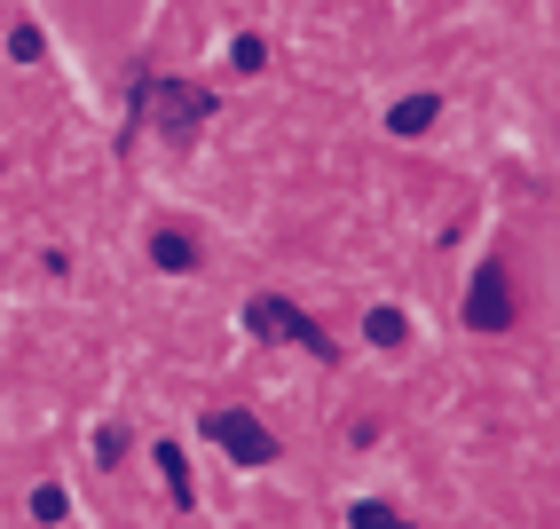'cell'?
Returning <instances> with one entry per match:
<instances>
[{
    "mask_svg": "<svg viewBox=\"0 0 560 529\" xmlns=\"http://www.w3.org/2000/svg\"><path fill=\"white\" fill-rule=\"evenodd\" d=\"M206 119H213V95H206V88L159 80V71H142V80H135V127H159V135H174V142H190Z\"/></svg>",
    "mask_w": 560,
    "mask_h": 529,
    "instance_id": "obj_1",
    "label": "cell"
},
{
    "mask_svg": "<svg viewBox=\"0 0 560 529\" xmlns=\"http://www.w3.org/2000/svg\"><path fill=\"white\" fill-rule=\"evenodd\" d=\"M245 317H253V332H260V340H301V348H308L316 364H340V340H331V332H324V324H316L308 309H292V300H277V292H260Z\"/></svg>",
    "mask_w": 560,
    "mask_h": 529,
    "instance_id": "obj_2",
    "label": "cell"
},
{
    "mask_svg": "<svg viewBox=\"0 0 560 529\" xmlns=\"http://www.w3.org/2000/svg\"><path fill=\"white\" fill-rule=\"evenodd\" d=\"M206 442H221V459H237V467H269L277 459V442H269V427H260L253 411H206Z\"/></svg>",
    "mask_w": 560,
    "mask_h": 529,
    "instance_id": "obj_3",
    "label": "cell"
},
{
    "mask_svg": "<svg viewBox=\"0 0 560 529\" xmlns=\"http://www.w3.org/2000/svg\"><path fill=\"white\" fill-rule=\"evenodd\" d=\"M466 324H474V332H505V324H513V277H505V261H481V269H474Z\"/></svg>",
    "mask_w": 560,
    "mask_h": 529,
    "instance_id": "obj_4",
    "label": "cell"
},
{
    "mask_svg": "<svg viewBox=\"0 0 560 529\" xmlns=\"http://www.w3.org/2000/svg\"><path fill=\"white\" fill-rule=\"evenodd\" d=\"M151 261H159V269H174V277H190V269H198V245L182 238V230H159V238H151Z\"/></svg>",
    "mask_w": 560,
    "mask_h": 529,
    "instance_id": "obj_5",
    "label": "cell"
},
{
    "mask_svg": "<svg viewBox=\"0 0 560 529\" xmlns=\"http://www.w3.org/2000/svg\"><path fill=\"white\" fill-rule=\"evenodd\" d=\"M434 119H442V103H434V95H410V103L387 111V127H395V135H427Z\"/></svg>",
    "mask_w": 560,
    "mask_h": 529,
    "instance_id": "obj_6",
    "label": "cell"
},
{
    "mask_svg": "<svg viewBox=\"0 0 560 529\" xmlns=\"http://www.w3.org/2000/svg\"><path fill=\"white\" fill-rule=\"evenodd\" d=\"M159 474H166V490H174V506H198L190 467H182V450H174V442H159Z\"/></svg>",
    "mask_w": 560,
    "mask_h": 529,
    "instance_id": "obj_7",
    "label": "cell"
},
{
    "mask_svg": "<svg viewBox=\"0 0 560 529\" xmlns=\"http://www.w3.org/2000/svg\"><path fill=\"white\" fill-rule=\"evenodd\" d=\"M348 521H355V529H419V521H402V514L371 506V498H363V506H348Z\"/></svg>",
    "mask_w": 560,
    "mask_h": 529,
    "instance_id": "obj_8",
    "label": "cell"
},
{
    "mask_svg": "<svg viewBox=\"0 0 560 529\" xmlns=\"http://www.w3.org/2000/svg\"><path fill=\"white\" fill-rule=\"evenodd\" d=\"M380 348H402V309H371V324H363Z\"/></svg>",
    "mask_w": 560,
    "mask_h": 529,
    "instance_id": "obj_9",
    "label": "cell"
},
{
    "mask_svg": "<svg viewBox=\"0 0 560 529\" xmlns=\"http://www.w3.org/2000/svg\"><path fill=\"white\" fill-rule=\"evenodd\" d=\"M32 514H40V521H63V514H71V498L48 482V490H32Z\"/></svg>",
    "mask_w": 560,
    "mask_h": 529,
    "instance_id": "obj_10",
    "label": "cell"
},
{
    "mask_svg": "<svg viewBox=\"0 0 560 529\" xmlns=\"http://www.w3.org/2000/svg\"><path fill=\"white\" fill-rule=\"evenodd\" d=\"M119 459H127V435L103 427V435H95V467H119Z\"/></svg>",
    "mask_w": 560,
    "mask_h": 529,
    "instance_id": "obj_11",
    "label": "cell"
},
{
    "mask_svg": "<svg viewBox=\"0 0 560 529\" xmlns=\"http://www.w3.org/2000/svg\"><path fill=\"white\" fill-rule=\"evenodd\" d=\"M9 56H16V64H40V32L16 24V32H9Z\"/></svg>",
    "mask_w": 560,
    "mask_h": 529,
    "instance_id": "obj_12",
    "label": "cell"
},
{
    "mask_svg": "<svg viewBox=\"0 0 560 529\" xmlns=\"http://www.w3.org/2000/svg\"><path fill=\"white\" fill-rule=\"evenodd\" d=\"M230 64H237V71H260V64H269V48H260V41H253V32H245V41L230 48Z\"/></svg>",
    "mask_w": 560,
    "mask_h": 529,
    "instance_id": "obj_13",
    "label": "cell"
}]
</instances>
